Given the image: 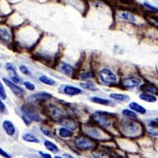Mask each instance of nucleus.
Listing matches in <instances>:
<instances>
[{
    "label": "nucleus",
    "mask_w": 158,
    "mask_h": 158,
    "mask_svg": "<svg viewBox=\"0 0 158 158\" xmlns=\"http://www.w3.org/2000/svg\"><path fill=\"white\" fill-rule=\"evenodd\" d=\"M139 98L141 100L148 102V103H155L157 101V98L152 94H148L146 93L141 94L139 95Z\"/></svg>",
    "instance_id": "nucleus-15"
},
{
    "label": "nucleus",
    "mask_w": 158,
    "mask_h": 158,
    "mask_svg": "<svg viewBox=\"0 0 158 158\" xmlns=\"http://www.w3.org/2000/svg\"><path fill=\"white\" fill-rule=\"evenodd\" d=\"M6 69L10 73V75H18L16 72V68L12 63H6Z\"/></svg>",
    "instance_id": "nucleus-24"
},
{
    "label": "nucleus",
    "mask_w": 158,
    "mask_h": 158,
    "mask_svg": "<svg viewBox=\"0 0 158 158\" xmlns=\"http://www.w3.org/2000/svg\"><path fill=\"white\" fill-rule=\"evenodd\" d=\"M93 118L94 121L99 124V125L104 127V128H108L111 124L110 119L108 113H103V112H97L94 114Z\"/></svg>",
    "instance_id": "nucleus-2"
},
{
    "label": "nucleus",
    "mask_w": 158,
    "mask_h": 158,
    "mask_svg": "<svg viewBox=\"0 0 158 158\" xmlns=\"http://www.w3.org/2000/svg\"><path fill=\"white\" fill-rule=\"evenodd\" d=\"M122 114H123L124 116H126L127 118H128L129 119L137 118L136 113H134V111L131 110L124 109V110H123V111H122Z\"/></svg>",
    "instance_id": "nucleus-23"
},
{
    "label": "nucleus",
    "mask_w": 158,
    "mask_h": 158,
    "mask_svg": "<svg viewBox=\"0 0 158 158\" xmlns=\"http://www.w3.org/2000/svg\"><path fill=\"white\" fill-rule=\"evenodd\" d=\"M6 97L7 95L4 87V85H2V81H0V99H2V100H6Z\"/></svg>",
    "instance_id": "nucleus-25"
},
{
    "label": "nucleus",
    "mask_w": 158,
    "mask_h": 158,
    "mask_svg": "<svg viewBox=\"0 0 158 158\" xmlns=\"http://www.w3.org/2000/svg\"><path fill=\"white\" fill-rule=\"evenodd\" d=\"M22 119H23V120L24 121V122H25V124H26L27 126H29L30 124H31V122H32V121L30 120V119H28L27 118V117H25V115H23L22 116Z\"/></svg>",
    "instance_id": "nucleus-35"
},
{
    "label": "nucleus",
    "mask_w": 158,
    "mask_h": 158,
    "mask_svg": "<svg viewBox=\"0 0 158 158\" xmlns=\"http://www.w3.org/2000/svg\"><path fill=\"white\" fill-rule=\"evenodd\" d=\"M0 155L4 158H11V157L6 152H5L1 147H0Z\"/></svg>",
    "instance_id": "nucleus-32"
},
{
    "label": "nucleus",
    "mask_w": 158,
    "mask_h": 158,
    "mask_svg": "<svg viewBox=\"0 0 158 158\" xmlns=\"http://www.w3.org/2000/svg\"><path fill=\"white\" fill-rule=\"evenodd\" d=\"M99 75L103 82L106 84L115 83L118 78L114 74L108 69H103L99 73Z\"/></svg>",
    "instance_id": "nucleus-4"
},
{
    "label": "nucleus",
    "mask_w": 158,
    "mask_h": 158,
    "mask_svg": "<svg viewBox=\"0 0 158 158\" xmlns=\"http://www.w3.org/2000/svg\"><path fill=\"white\" fill-rule=\"evenodd\" d=\"M73 132L68 128L63 127V128L59 129V136L62 138H70V137L73 136Z\"/></svg>",
    "instance_id": "nucleus-19"
},
{
    "label": "nucleus",
    "mask_w": 158,
    "mask_h": 158,
    "mask_svg": "<svg viewBox=\"0 0 158 158\" xmlns=\"http://www.w3.org/2000/svg\"><path fill=\"white\" fill-rule=\"evenodd\" d=\"M5 110H6V106L2 101V99H0V113H4Z\"/></svg>",
    "instance_id": "nucleus-33"
},
{
    "label": "nucleus",
    "mask_w": 158,
    "mask_h": 158,
    "mask_svg": "<svg viewBox=\"0 0 158 158\" xmlns=\"http://www.w3.org/2000/svg\"><path fill=\"white\" fill-rule=\"evenodd\" d=\"M59 70L65 75L72 76L74 72V68H73V66H71L70 64H68V63L62 62L60 64Z\"/></svg>",
    "instance_id": "nucleus-10"
},
{
    "label": "nucleus",
    "mask_w": 158,
    "mask_h": 158,
    "mask_svg": "<svg viewBox=\"0 0 158 158\" xmlns=\"http://www.w3.org/2000/svg\"><path fill=\"white\" fill-rule=\"evenodd\" d=\"M23 85H24V86L25 88H26L27 90H30V91H33L35 89V86L34 84H32L30 82V81H24L23 83Z\"/></svg>",
    "instance_id": "nucleus-27"
},
{
    "label": "nucleus",
    "mask_w": 158,
    "mask_h": 158,
    "mask_svg": "<svg viewBox=\"0 0 158 158\" xmlns=\"http://www.w3.org/2000/svg\"><path fill=\"white\" fill-rule=\"evenodd\" d=\"M110 98L114 99V100H118L120 101H125L127 99H129L128 96L126 95H123L121 94H111Z\"/></svg>",
    "instance_id": "nucleus-22"
},
{
    "label": "nucleus",
    "mask_w": 158,
    "mask_h": 158,
    "mask_svg": "<svg viewBox=\"0 0 158 158\" xmlns=\"http://www.w3.org/2000/svg\"><path fill=\"white\" fill-rule=\"evenodd\" d=\"M40 81L43 84H45L49 86H53L56 85V81L53 80V79L50 78L46 75H42L40 76L39 78Z\"/></svg>",
    "instance_id": "nucleus-20"
},
{
    "label": "nucleus",
    "mask_w": 158,
    "mask_h": 158,
    "mask_svg": "<svg viewBox=\"0 0 158 158\" xmlns=\"http://www.w3.org/2000/svg\"><path fill=\"white\" fill-rule=\"evenodd\" d=\"M54 158H63V157H60V156H58V155H56V156L54 157Z\"/></svg>",
    "instance_id": "nucleus-38"
},
{
    "label": "nucleus",
    "mask_w": 158,
    "mask_h": 158,
    "mask_svg": "<svg viewBox=\"0 0 158 158\" xmlns=\"http://www.w3.org/2000/svg\"><path fill=\"white\" fill-rule=\"evenodd\" d=\"M20 71L23 74H24L25 75H30L31 73H30V71L29 70V68L26 67L25 65H20Z\"/></svg>",
    "instance_id": "nucleus-28"
},
{
    "label": "nucleus",
    "mask_w": 158,
    "mask_h": 158,
    "mask_svg": "<svg viewBox=\"0 0 158 158\" xmlns=\"http://www.w3.org/2000/svg\"><path fill=\"white\" fill-rule=\"evenodd\" d=\"M81 87H82L85 89H87V90L89 91H96L98 90V89L97 86H96L95 85H94L92 83H81L80 84Z\"/></svg>",
    "instance_id": "nucleus-21"
},
{
    "label": "nucleus",
    "mask_w": 158,
    "mask_h": 158,
    "mask_svg": "<svg viewBox=\"0 0 158 158\" xmlns=\"http://www.w3.org/2000/svg\"><path fill=\"white\" fill-rule=\"evenodd\" d=\"M52 98V95L47 92H40L30 96L27 99L32 102L44 101Z\"/></svg>",
    "instance_id": "nucleus-7"
},
{
    "label": "nucleus",
    "mask_w": 158,
    "mask_h": 158,
    "mask_svg": "<svg viewBox=\"0 0 158 158\" xmlns=\"http://www.w3.org/2000/svg\"><path fill=\"white\" fill-rule=\"evenodd\" d=\"M119 17L121 19L127 20L130 22H135L136 21V17L130 12H122L119 14Z\"/></svg>",
    "instance_id": "nucleus-14"
},
{
    "label": "nucleus",
    "mask_w": 158,
    "mask_h": 158,
    "mask_svg": "<svg viewBox=\"0 0 158 158\" xmlns=\"http://www.w3.org/2000/svg\"><path fill=\"white\" fill-rule=\"evenodd\" d=\"M23 139L25 141L29 143H40V141L37 137H35L34 135L30 133H26L23 135Z\"/></svg>",
    "instance_id": "nucleus-16"
},
{
    "label": "nucleus",
    "mask_w": 158,
    "mask_h": 158,
    "mask_svg": "<svg viewBox=\"0 0 158 158\" xmlns=\"http://www.w3.org/2000/svg\"><path fill=\"white\" fill-rule=\"evenodd\" d=\"M44 143L45 148L49 150V151H51L52 152H58V150H59L56 145L53 143H52V141L46 140Z\"/></svg>",
    "instance_id": "nucleus-17"
},
{
    "label": "nucleus",
    "mask_w": 158,
    "mask_h": 158,
    "mask_svg": "<svg viewBox=\"0 0 158 158\" xmlns=\"http://www.w3.org/2000/svg\"><path fill=\"white\" fill-rule=\"evenodd\" d=\"M75 144L78 148L84 150L91 149L94 146L93 142L91 140L84 138V137H80V138L76 139L75 141Z\"/></svg>",
    "instance_id": "nucleus-5"
},
{
    "label": "nucleus",
    "mask_w": 158,
    "mask_h": 158,
    "mask_svg": "<svg viewBox=\"0 0 158 158\" xmlns=\"http://www.w3.org/2000/svg\"><path fill=\"white\" fill-rule=\"evenodd\" d=\"M63 157H64L65 158H75V157H73L72 155H69V154H66V153L63 154Z\"/></svg>",
    "instance_id": "nucleus-37"
},
{
    "label": "nucleus",
    "mask_w": 158,
    "mask_h": 158,
    "mask_svg": "<svg viewBox=\"0 0 158 158\" xmlns=\"http://www.w3.org/2000/svg\"><path fill=\"white\" fill-rule=\"evenodd\" d=\"M11 81H13V82L15 84H19L21 81V79H20V77L18 75H12L11 76Z\"/></svg>",
    "instance_id": "nucleus-29"
},
{
    "label": "nucleus",
    "mask_w": 158,
    "mask_h": 158,
    "mask_svg": "<svg viewBox=\"0 0 158 158\" xmlns=\"http://www.w3.org/2000/svg\"><path fill=\"white\" fill-rule=\"evenodd\" d=\"M2 127L5 131V132L9 135V136H14L16 133V128L11 121L5 120L3 122Z\"/></svg>",
    "instance_id": "nucleus-9"
},
{
    "label": "nucleus",
    "mask_w": 158,
    "mask_h": 158,
    "mask_svg": "<svg viewBox=\"0 0 158 158\" xmlns=\"http://www.w3.org/2000/svg\"><path fill=\"white\" fill-rule=\"evenodd\" d=\"M144 6H145V7H146V8L148 9L149 10H151V11H157V8L155 7L154 6H152V5H151V4H150L149 3H148V2H144Z\"/></svg>",
    "instance_id": "nucleus-30"
},
{
    "label": "nucleus",
    "mask_w": 158,
    "mask_h": 158,
    "mask_svg": "<svg viewBox=\"0 0 158 158\" xmlns=\"http://www.w3.org/2000/svg\"><path fill=\"white\" fill-rule=\"evenodd\" d=\"M63 91L68 96H70L78 95V94L81 93V90L80 89L73 86H65L64 89H63Z\"/></svg>",
    "instance_id": "nucleus-11"
},
{
    "label": "nucleus",
    "mask_w": 158,
    "mask_h": 158,
    "mask_svg": "<svg viewBox=\"0 0 158 158\" xmlns=\"http://www.w3.org/2000/svg\"><path fill=\"white\" fill-rule=\"evenodd\" d=\"M93 77H94V75L93 73L91 72L82 73L80 75V78L81 80H87V79L93 78Z\"/></svg>",
    "instance_id": "nucleus-26"
},
{
    "label": "nucleus",
    "mask_w": 158,
    "mask_h": 158,
    "mask_svg": "<svg viewBox=\"0 0 158 158\" xmlns=\"http://www.w3.org/2000/svg\"><path fill=\"white\" fill-rule=\"evenodd\" d=\"M40 155L42 158H52V155L49 153H45V152H43L42 151H40Z\"/></svg>",
    "instance_id": "nucleus-36"
},
{
    "label": "nucleus",
    "mask_w": 158,
    "mask_h": 158,
    "mask_svg": "<svg viewBox=\"0 0 158 158\" xmlns=\"http://www.w3.org/2000/svg\"><path fill=\"white\" fill-rule=\"evenodd\" d=\"M129 108H131L132 110L136 113H139L141 114H144L146 113V110L143 107L140 105V104L136 103V102H131L129 103Z\"/></svg>",
    "instance_id": "nucleus-12"
},
{
    "label": "nucleus",
    "mask_w": 158,
    "mask_h": 158,
    "mask_svg": "<svg viewBox=\"0 0 158 158\" xmlns=\"http://www.w3.org/2000/svg\"><path fill=\"white\" fill-rule=\"evenodd\" d=\"M11 40V34L6 28L0 27V41L4 42H9Z\"/></svg>",
    "instance_id": "nucleus-13"
},
{
    "label": "nucleus",
    "mask_w": 158,
    "mask_h": 158,
    "mask_svg": "<svg viewBox=\"0 0 158 158\" xmlns=\"http://www.w3.org/2000/svg\"><path fill=\"white\" fill-rule=\"evenodd\" d=\"M20 110H21V112L23 114V115L27 117L31 121L39 122L41 119L37 110L32 105L25 104V105L21 106Z\"/></svg>",
    "instance_id": "nucleus-1"
},
{
    "label": "nucleus",
    "mask_w": 158,
    "mask_h": 158,
    "mask_svg": "<svg viewBox=\"0 0 158 158\" xmlns=\"http://www.w3.org/2000/svg\"><path fill=\"white\" fill-rule=\"evenodd\" d=\"M122 130L124 134L129 136L136 135L139 131L140 127L135 122L132 121H126L122 124Z\"/></svg>",
    "instance_id": "nucleus-3"
},
{
    "label": "nucleus",
    "mask_w": 158,
    "mask_h": 158,
    "mask_svg": "<svg viewBox=\"0 0 158 158\" xmlns=\"http://www.w3.org/2000/svg\"><path fill=\"white\" fill-rule=\"evenodd\" d=\"M41 131L43 132V134H44L46 136H52V132L49 129H44L43 127H41Z\"/></svg>",
    "instance_id": "nucleus-34"
},
{
    "label": "nucleus",
    "mask_w": 158,
    "mask_h": 158,
    "mask_svg": "<svg viewBox=\"0 0 158 158\" xmlns=\"http://www.w3.org/2000/svg\"><path fill=\"white\" fill-rule=\"evenodd\" d=\"M93 155L95 158H108V156L103 152H96Z\"/></svg>",
    "instance_id": "nucleus-31"
},
{
    "label": "nucleus",
    "mask_w": 158,
    "mask_h": 158,
    "mask_svg": "<svg viewBox=\"0 0 158 158\" xmlns=\"http://www.w3.org/2000/svg\"><path fill=\"white\" fill-rule=\"evenodd\" d=\"M0 67H1V64H0Z\"/></svg>",
    "instance_id": "nucleus-39"
},
{
    "label": "nucleus",
    "mask_w": 158,
    "mask_h": 158,
    "mask_svg": "<svg viewBox=\"0 0 158 158\" xmlns=\"http://www.w3.org/2000/svg\"><path fill=\"white\" fill-rule=\"evenodd\" d=\"M91 101H92L93 103L104 106H108L110 103V101L108 100V99L102 98L100 97H97V96H94V97L91 98Z\"/></svg>",
    "instance_id": "nucleus-18"
},
{
    "label": "nucleus",
    "mask_w": 158,
    "mask_h": 158,
    "mask_svg": "<svg viewBox=\"0 0 158 158\" xmlns=\"http://www.w3.org/2000/svg\"><path fill=\"white\" fill-rule=\"evenodd\" d=\"M3 81L5 83V85H6L10 89H11V90L12 91V92L14 93L15 95L19 96L23 95V94L25 93L24 90L23 89L20 88V86H18L16 84L14 83L13 81L8 80V79H6V78H3Z\"/></svg>",
    "instance_id": "nucleus-6"
},
{
    "label": "nucleus",
    "mask_w": 158,
    "mask_h": 158,
    "mask_svg": "<svg viewBox=\"0 0 158 158\" xmlns=\"http://www.w3.org/2000/svg\"><path fill=\"white\" fill-rule=\"evenodd\" d=\"M141 83V80L136 77H129L124 79L122 84L127 88H132L139 85Z\"/></svg>",
    "instance_id": "nucleus-8"
}]
</instances>
